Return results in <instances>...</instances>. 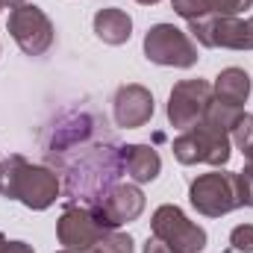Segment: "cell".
I'll use <instances>...</instances> for the list:
<instances>
[{"instance_id":"1","label":"cell","mask_w":253,"mask_h":253,"mask_svg":"<svg viewBox=\"0 0 253 253\" xmlns=\"http://www.w3.org/2000/svg\"><path fill=\"white\" fill-rule=\"evenodd\" d=\"M42 153L47 168L65 174L68 206H94L124 177V144L106 129V121L91 106L65 109L44 126Z\"/></svg>"},{"instance_id":"2","label":"cell","mask_w":253,"mask_h":253,"mask_svg":"<svg viewBox=\"0 0 253 253\" xmlns=\"http://www.w3.org/2000/svg\"><path fill=\"white\" fill-rule=\"evenodd\" d=\"M59 191H62V183L56 171L47 165H33L21 153H12L0 162V194L24 203L27 209L42 212L53 206Z\"/></svg>"},{"instance_id":"3","label":"cell","mask_w":253,"mask_h":253,"mask_svg":"<svg viewBox=\"0 0 253 253\" xmlns=\"http://www.w3.org/2000/svg\"><path fill=\"white\" fill-rule=\"evenodd\" d=\"M177 162L183 165H215V168H224L233 156V141H230V132L221 129V126L209 124V121H200L191 129H186L183 135L174 138L171 144Z\"/></svg>"},{"instance_id":"4","label":"cell","mask_w":253,"mask_h":253,"mask_svg":"<svg viewBox=\"0 0 253 253\" xmlns=\"http://www.w3.org/2000/svg\"><path fill=\"white\" fill-rule=\"evenodd\" d=\"M144 59L165 68H191L200 56L189 33L174 24H153L144 36Z\"/></svg>"},{"instance_id":"5","label":"cell","mask_w":253,"mask_h":253,"mask_svg":"<svg viewBox=\"0 0 253 253\" xmlns=\"http://www.w3.org/2000/svg\"><path fill=\"white\" fill-rule=\"evenodd\" d=\"M9 36L15 39V44L27 53V56H44L53 47L56 30L53 21L44 15V9H39L36 3H21L9 12L6 21Z\"/></svg>"},{"instance_id":"6","label":"cell","mask_w":253,"mask_h":253,"mask_svg":"<svg viewBox=\"0 0 253 253\" xmlns=\"http://www.w3.org/2000/svg\"><path fill=\"white\" fill-rule=\"evenodd\" d=\"M153 236L171 253H200L206 248V230L186 218V212L174 203H165L150 218Z\"/></svg>"},{"instance_id":"7","label":"cell","mask_w":253,"mask_h":253,"mask_svg":"<svg viewBox=\"0 0 253 253\" xmlns=\"http://www.w3.org/2000/svg\"><path fill=\"white\" fill-rule=\"evenodd\" d=\"M191 206L206 218H221L239 209V177L233 171H212L200 174L189 186Z\"/></svg>"},{"instance_id":"8","label":"cell","mask_w":253,"mask_h":253,"mask_svg":"<svg viewBox=\"0 0 253 253\" xmlns=\"http://www.w3.org/2000/svg\"><path fill=\"white\" fill-rule=\"evenodd\" d=\"M212 103V85L206 80H183L171 88L168 97V121L177 129H191L203 121L206 109Z\"/></svg>"},{"instance_id":"9","label":"cell","mask_w":253,"mask_h":253,"mask_svg":"<svg viewBox=\"0 0 253 253\" xmlns=\"http://www.w3.org/2000/svg\"><path fill=\"white\" fill-rule=\"evenodd\" d=\"M106 233L112 230H106L88 206H65L56 221V239L68 251H91Z\"/></svg>"},{"instance_id":"10","label":"cell","mask_w":253,"mask_h":253,"mask_svg":"<svg viewBox=\"0 0 253 253\" xmlns=\"http://www.w3.org/2000/svg\"><path fill=\"white\" fill-rule=\"evenodd\" d=\"M88 209L100 218V224H103L106 230H118V227L135 221V218L144 212V194H141L138 186L118 183L100 203H94V206H88Z\"/></svg>"},{"instance_id":"11","label":"cell","mask_w":253,"mask_h":253,"mask_svg":"<svg viewBox=\"0 0 253 253\" xmlns=\"http://www.w3.org/2000/svg\"><path fill=\"white\" fill-rule=\"evenodd\" d=\"M112 115H115V124L124 126V129L144 126L153 118V94H150V88H144L138 83L121 85L115 91V100H112Z\"/></svg>"},{"instance_id":"12","label":"cell","mask_w":253,"mask_h":253,"mask_svg":"<svg viewBox=\"0 0 253 253\" xmlns=\"http://www.w3.org/2000/svg\"><path fill=\"white\" fill-rule=\"evenodd\" d=\"M224 50H253V18H212L209 44Z\"/></svg>"},{"instance_id":"13","label":"cell","mask_w":253,"mask_h":253,"mask_svg":"<svg viewBox=\"0 0 253 253\" xmlns=\"http://www.w3.org/2000/svg\"><path fill=\"white\" fill-rule=\"evenodd\" d=\"M171 6L186 21H197V18H239V12L251 9L253 0H171Z\"/></svg>"},{"instance_id":"14","label":"cell","mask_w":253,"mask_h":253,"mask_svg":"<svg viewBox=\"0 0 253 253\" xmlns=\"http://www.w3.org/2000/svg\"><path fill=\"white\" fill-rule=\"evenodd\" d=\"M162 171V159L150 144H126L124 147V174L132 183H153Z\"/></svg>"},{"instance_id":"15","label":"cell","mask_w":253,"mask_h":253,"mask_svg":"<svg viewBox=\"0 0 253 253\" xmlns=\"http://www.w3.org/2000/svg\"><path fill=\"white\" fill-rule=\"evenodd\" d=\"M251 74L242 71V68H224L212 85V97L227 103V106H245L248 97H251Z\"/></svg>"},{"instance_id":"16","label":"cell","mask_w":253,"mask_h":253,"mask_svg":"<svg viewBox=\"0 0 253 253\" xmlns=\"http://www.w3.org/2000/svg\"><path fill=\"white\" fill-rule=\"evenodd\" d=\"M91 24H94V36H97L103 44H112V47L126 44L129 36H132V18L126 15L124 9H115V6L100 9Z\"/></svg>"},{"instance_id":"17","label":"cell","mask_w":253,"mask_h":253,"mask_svg":"<svg viewBox=\"0 0 253 253\" xmlns=\"http://www.w3.org/2000/svg\"><path fill=\"white\" fill-rule=\"evenodd\" d=\"M230 141H233L239 150H245L253 141V115L251 112H242V115H239V121L230 129Z\"/></svg>"},{"instance_id":"18","label":"cell","mask_w":253,"mask_h":253,"mask_svg":"<svg viewBox=\"0 0 253 253\" xmlns=\"http://www.w3.org/2000/svg\"><path fill=\"white\" fill-rule=\"evenodd\" d=\"M230 248L239 253H253V224H239L230 233Z\"/></svg>"},{"instance_id":"19","label":"cell","mask_w":253,"mask_h":253,"mask_svg":"<svg viewBox=\"0 0 253 253\" xmlns=\"http://www.w3.org/2000/svg\"><path fill=\"white\" fill-rule=\"evenodd\" d=\"M97 245H100L106 253H132V239H129L126 233H118V230L106 233Z\"/></svg>"},{"instance_id":"20","label":"cell","mask_w":253,"mask_h":253,"mask_svg":"<svg viewBox=\"0 0 253 253\" xmlns=\"http://www.w3.org/2000/svg\"><path fill=\"white\" fill-rule=\"evenodd\" d=\"M236 177H239V206L253 209V165H245V171H239Z\"/></svg>"},{"instance_id":"21","label":"cell","mask_w":253,"mask_h":253,"mask_svg":"<svg viewBox=\"0 0 253 253\" xmlns=\"http://www.w3.org/2000/svg\"><path fill=\"white\" fill-rule=\"evenodd\" d=\"M0 253H36L33 251V245H27V242H6Z\"/></svg>"},{"instance_id":"22","label":"cell","mask_w":253,"mask_h":253,"mask_svg":"<svg viewBox=\"0 0 253 253\" xmlns=\"http://www.w3.org/2000/svg\"><path fill=\"white\" fill-rule=\"evenodd\" d=\"M144 253H171V251H168V248H165L156 236H150V239L144 242Z\"/></svg>"},{"instance_id":"23","label":"cell","mask_w":253,"mask_h":253,"mask_svg":"<svg viewBox=\"0 0 253 253\" xmlns=\"http://www.w3.org/2000/svg\"><path fill=\"white\" fill-rule=\"evenodd\" d=\"M59 253H106V251H103L100 245H94L91 251H68V248H65V251H59Z\"/></svg>"},{"instance_id":"24","label":"cell","mask_w":253,"mask_h":253,"mask_svg":"<svg viewBox=\"0 0 253 253\" xmlns=\"http://www.w3.org/2000/svg\"><path fill=\"white\" fill-rule=\"evenodd\" d=\"M242 153H245V159H248V165H253V141L248 144V147H245V150H242Z\"/></svg>"},{"instance_id":"25","label":"cell","mask_w":253,"mask_h":253,"mask_svg":"<svg viewBox=\"0 0 253 253\" xmlns=\"http://www.w3.org/2000/svg\"><path fill=\"white\" fill-rule=\"evenodd\" d=\"M0 3H3V6H12V9H15V6H21V3H27V0H0Z\"/></svg>"},{"instance_id":"26","label":"cell","mask_w":253,"mask_h":253,"mask_svg":"<svg viewBox=\"0 0 253 253\" xmlns=\"http://www.w3.org/2000/svg\"><path fill=\"white\" fill-rule=\"evenodd\" d=\"M135 3H141V6H153V3H159V0H135Z\"/></svg>"},{"instance_id":"27","label":"cell","mask_w":253,"mask_h":253,"mask_svg":"<svg viewBox=\"0 0 253 253\" xmlns=\"http://www.w3.org/2000/svg\"><path fill=\"white\" fill-rule=\"evenodd\" d=\"M3 245H6V236H3V233H0V248H3Z\"/></svg>"},{"instance_id":"28","label":"cell","mask_w":253,"mask_h":253,"mask_svg":"<svg viewBox=\"0 0 253 253\" xmlns=\"http://www.w3.org/2000/svg\"><path fill=\"white\" fill-rule=\"evenodd\" d=\"M0 9H3V3H0Z\"/></svg>"}]
</instances>
